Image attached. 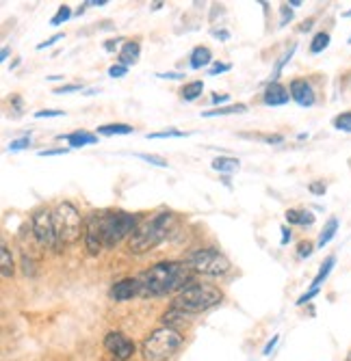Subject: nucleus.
<instances>
[{"mask_svg": "<svg viewBox=\"0 0 351 361\" xmlns=\"http://www.w3.org/2000/svg\"><path fill=\"white\" fill-rule=\"evenodd\" d=\"M139 297H165L191 286V269L186 262H158L139 277Z\"/></svg>", "mask_w": 351, "mask_h": 361, "instance_id": "1", "label": "nucleus"}, {"mask_svg": "<svg viewBox=\"0 0 351 361\" xmlns=\"http://www.w3.org/2000/svg\"><path fill=\"white\" fill-rule=\"evenodd\" d=\"M174 223L176 219L172 212H156L152 219L143 221L133 232V236L129 238V251L135 255H143L152 251L169 236Z\"/></svg>", "mask_w": 351, "mask_h": 361, "instance_id": "2", "label": "nucleus"}, {"mask_svg": "<svg viewBox=\"0 0 351 361\" xmlns=\"http://www.w3.org/2000/svg\"><path fill=\"white\" fill-rule=\"evenodd\" d=\"M221 299H223V292L217 286L191 283L176 294V299L172 301V307L186 316H196V314L213 310L215 305L221 303Z\"/></svg>", "mask_w": 351, "mask_h": 361, "instance_id": "3", "label": "nucleus"}, {"mask_svg": "<svg viewBox=\"0 0 351 361\" xmlns=\"http://www.w3.org/2000/svg\"><path fill=\"white\" fill-rule=\"evenodd\" d=\"M184 338L178 329H174V326H158L143 340L141 353L145 361H167L180 350Z\"/></svg>", "mask_w": 351, "mask_h": 361, "instance_id": "4", "label": "nucleus"}, {"mask_svg": "<svg viewBox=\"0 0 351 361\" xmlns=\"http://www.w3.org/2000/svg\"><path fill=\"white\" fill-rule=\"evenodd\" d=\"M52 221H54V232H56L61 249L78 243L81 232H83V216H81V212L76 210L74 204L61 202L52 210Z\"/></svg>", "mask_w": 351, "mask_h": 361, "instance_id": "5", "label": "nucleus"}, {"mask_svg": "<svg viewBox=\"0 0 351 361\" xmlns=\"http://www.w3.org/2000/svg\"><path fill=\"white\" fill-rule=\"evenodd\" d=\"M139 216L115 210V212H102V243L105 249L117 247L126 236H133V232L139 227Z\"/></svg>", "mask_w": 351, "mask_h": 361, "instance_id": "6", "label": "nucleus"}, {"mask_svg": "<svg viewBox=\"0 0 351 361\" xmlns=\"http://www.w3.org/2000/svg\"><path fill=\"white\" fill-rule=\"evenodd\" d=\"M186 267L194 273L208 275V277H221V275H226L232 269L230 259L223 255L219 249H213V247L198 249L194 253H189L186 255Z\"/></svg>", "mask_w": 351, "mask_h": 361, "instance_id": "7", "label": "nucleus"}, {"mask_svg": "<svg viewBox=\"0 0 351 361\" xmlns=\"http://www.w3.org/2000/svg\"><path fill=\"white\" fill-rule=\"evenodd\" d=\"M30 232H33L37 245L42 249H50V251H61L56 232H54V221H52V212L42 208L33 214L30 219Z\"/></svg>", "mask_w": 351, "mask_h": 361, "instance_id": "8", "label": "nucleus"}, {"mask_svg": "<svg viewBox=\"0 0 351 361\" xmlns=\"http://www.w3.org/2000/svg\"><path fill=\"white\" fill-rule=\"evenodd\" d=\"M85 245L91 255H98L105 249L102 243V212H91L85 223Z\"/></svg>", "mask_w": 351, "mask_h": 361, "instance_id": "9", "label": "nucleus"}, {"mask_svg": "<svg viewBox=\"0 0 351 361\" xmlns=\"http://www.w3.org/2000/svg\"><path fill=\"white\" fill-rule=\"evenodd\" d=\"M105 348L117 359V361H129L135 355V342L126 338L121 331H111L105 338Z\"/></svg>", "mask_w": 351, "mask_h": 361, "instance_id": "10", "label": "nucleus"}, {"mask_svg": "<svg viewBox=\"0 0 351 361\" xmlns=\"http://www.w3.org/2000/svg\"><path fill=\"white\" fill-rule=\"evenodd\" d=\"M289 93H291V100H295V102H297L299 106H304V109H310V106L316 102L314 89H312V85H310L306 78H295V80H291Z\"/></svg>", "mask_w": 351, "mask_h": 361, "instance_id": "11", "label": "nucleus"}, {"mask_svg": "<svg viewBox=\"0 0 351 361\" xmlns=\"http://www.w3.org/2000/svg\"><path fill=\"white\" fill-rule=\"evenodd\" d=\"M109 294H111L113 301H119V303L131 301L133 297H137V294H139V281H137V277H126V279L115 281Z\"/></svg>", "mask_w": 351, "mask_h": 361, "instance_id": "12", "label": "nucleus"}, {"mask_svg": "<svg viewBox=\"0 0 351 361\" xmlns=\"http://www.w3.org/2000/svg\"><path fill=\"white\" fill-rule=\"evenodd\" d=\"M289 100H291L289 89H286L284 85H280V82H269L265 93H263L265 106H284V104H289Z\"/></svg>", "mask_w": 351, "mask_h": 361, "instance_id": "13", "label": "nucleus"}, {"mask_svg": "<svg viewBox=\"0 0 351 361\" xmlns=\"http://www.w3.org/2000/svg\"><path fill=\"white\" fill-rule=\"evenodd\" d=\"M141 56V46L139 42H126L121 46V50L117 52V63L124 65V68H131V65H137Z\"/></svg>", "mask_w": 351, "mask_h": 361, "instance_id": "14", "label": "nucleus"}, {"mask_svg": "<svg viewBox=\"0 0 351 361\" xmlns=\"http://www.w3.org/2000/svg\"><path fill=\"white\" fill-rule=\"evenodd\" d=\"M61 141H68V145L72 149H81L85 145H93V143H98V135H91L87 133V130H76V133H70L66 137H59Z\"/></svg>", "mask_w": 351, "mask_h": 361, "instance_id": "15", "label": "nucleus"}, {"mask_svg": "<svg viewBox=\"0 0 351 361\" xmlns=\"http://www.w3.org/2000/svg\"><path fill=\"white\" fill-rule=\"evenodd\" d=\"M213 63V52L208 46H198L194 48V52H191L189 56V65L191 70H202V68H208V65Z\"/></svg>", "mask_w": 351, "mask_h": 361, "instance_id": "16", "label": "nucleus"}, {"mask_svg": "<svg viewBox=\"0 0 351 361\" xmlns=\"http://www.w3.org/2000/svg\"><path fill=\"white\" fill-rule=\"evenodd\" d=\"M210 167L219 173H234L241 169V160L239 158H232V156H217L213 162H210Z\"/></svg>", "mask_w": 351, "mask_h": 361, "instance_id": "17", "label": "nucleus"}, {"mask_svg": "<svg viewBox=\"0 0 351 361\" xmlns=\"http://www.w3.org/2000/svg\"><path fill=\"white\" fill-rule=\"evenodd\" d=\"M0 273H3L5 279H11L16 275V262H13L11 249L5 243L0 245Z\"/></svg>", "mask_w": 351, "mask_h": 361, "instance_id": "18", "label": "nucleus"}, {"mask_svg": "<svg viewBox=\"0 0 351 361\" xmlns=\"http://www.w3.org/2000/svg\"><path fill=\"white\" fill-rule=\"evenodd\" d=\"M133 133H135V128L129 123H105L98 128V135H102V137H117V135L126 137V135H133Z\"/></svg>", "mask_w": 351, "mask_h": 361, "instance_id": "19", "label": "nucleus"}, {"mask_svg": "<svg viewBox=\"0 0 351 361\" xmlns=\"http://www.w3.org/2000/svg\"><path fill=\"white\" fill-rule=\"evenodd\" d=\"M204 93V82L202 80H191V82H186L184 87H182V91H180V95H182V100L184 102H194V100H198V97Z\"/></svg>", "mask_w": 351, "mask_h": 361, "instance_id": "20", "label": "nucleus"}, {"mask_svg": "<svg viewBox=\"0 0 351 361\" xmlns=\"http://www.w3.org/2000/svg\"><path fill=\"white\" fill-rule=\"evenodd\" d=\"M334 264H336V257H334V255H330V257L323 262V264H321V269H319L316 277L312 279V288H310V290H319V288H321V283L330 277V273H332Z\"/></svg>", "mask_w": 351, "mask_h": 361, "instance_id": "21", "label": "nucleus"}, {"mask_svg": "<svg viewBox=\"0 0 351 361\" xmlns=\"http://www.w3.org/2000/svg\"><path fill=\"white\" fill-rule=\"evenodd\" d=\"M336 232H338V219L336 216H332V219H328V223H326V227H323V232H321V236H319V247H326L334 236H336Z\"/></svg>", "mask_w": 351, "mask_h": 361, "instance_id": "22", "label": "nucleus"}, {"mask_svg": "<svg viewBox=\"0 0 351 361\" xmlns=\"http://www.w3.org/2000/svg\"><path fill=\"white\" fill-rule=\"evenodd\" d=\"M247 106L245 104H232V106H221V109H215V111H204L202 117H223V115H239V113H245Z\"/></svg>", "mask_w": 351, "mask_h": 361, "instance_id": "23", "label": "nucleus"}, {"mask_svg": "<svg viewBox=\"0 0 351 361\" xmlns=\"http://www.w3.org/2000/svg\"><path fill=\"white\" fill-rule=\"evenodd\" d=\"M328 46H330V35H328V32H316V35L312 37V42H310V52L312 54H321Z\"/></svg>", "mask_w": 351, "mask_h": 361, "instance_id": "24", "label": "nucleus"}, {"mask_svg": "<svg viewBox=\"0 0 351 361\" xmlns=\"http://www.w3.org/2000/svg\"><path fill=\"white\" fill-rule=\"evenodd\" d=\"M70 18H72V9L68 5H61L59 11L50 18V26H61V24H66Z\"/></svg>", "mask_w": 351, "mask_h": 361, "instance_id": "25", "label": "nucleus"}, {"mask_svg": "<svg viewBox=\"0 0 351 361\" xmlns=\"http://www.w3.org/2000/svg\"><path fill=\"white\" fill-rule=\"evenodd\" d=\"M332 123H334L336 130H340V133H351V111L336 115Z\"/></svg>", "mask_w": 351, "mask_h": 361, "instance_id": "26", "label": "nucleus"}, {"mask_svg": "<svg viewBox=\"0 0 351 361\" xmlns=\"http://www.w3.org/2000/svg\"><path fill=\"white\" fill-rule=\"evenodd\" d=\"M295 50H297V46H291V50H289V52H286V54H282V59L278 61V65H275V70H273V74H271L273 82H278V78H280V72H282V68H284V65H286V63H289V61L293 59Z\"/></svg>", "mask_w": 351, "mask_h": 361, "instance_id": "27", "label": "nucleus"}, {"mask_svg": "<svg viewBox=\"0 0 351 361\" xmlns=\"http://www.w3.org/2000/svg\"><path fill=\"white\" fill-rule=\"evenodd\" d=\"M137 158L150 162V165H154V167H163V169L169 167V162L165 158H161V156H156V154H137Z\"/></svg>", "mask_w": 351, "mask_h": 361, "instance_id": "28", "label": "nucleus"}, {"mask_svg": "<svg viewBox=\"0 0 351 361\" xmlns=\"http://www.w3.org/2000/svg\"><path fill=\"white\" fill-rule=\"evenodd\" d=\"M186 137V133H180V130H163V133H150L148 139H182Z\"/></svg>", "mask_w": 351, "mask_h": 361, "instance_id": "29", "label": "nucleus"}, {"mask_svg": "<svg viewBox=\"0 0 351 361\" xmlns=\"http://www.w3.org/2000/svg\"><path fill=\"white\" fill-rule=\"evenodd\" d=\"M230 70H232L230 63H213L210 70H208V76H219V74H226Z\"/></svg>", "mask_w": 351, "mask_h": 361, "instance_id": "30", "label": "nucleus"}, {"mask_svg": "<svg viewBox=\"0 0 351 361\" xmlns=\"http://www.w3.org/2000/svg\"><path fill=\"white\" fill-rule=\"evenodd\" d=\"M28 145H30V135H26V137H20V139L11 141V143H9V152H22V149H26Z\"/></svg>", "mask_w": 351, "mask_h": 361, "instance_id": "31", "label": "nucleus"}, {"mask_svg": "<svg viewBox=\"0 0 351 361\" xmlns=\"http://www.w3.org/2000/svg\"><path fill=\"white\" fill-rule=\"evenodd\" d=\"M22 269H24V273L30 275V277L35 275V262H33V257H28L26 253L22 255Z\"/></svg>", "mask_w": 351, "mask_h": 361, "instance_id": "32", "label": "nucleus"}, {"mask_svg": "<svg viewBox=\"0 0 351 361\" xmlns=\"http://www.w3.org/2000/svg\"><path fill=\"white\" fill-rule=\"evenodd\" d=\"M126 74H129V68H124V65H119V63H115V65H111V68H109V76L111 78H121Z\"/></svg>", "mask_w": 351, "mask_h": 361, "instance_id": "33", "label": "nucleus"}, {"mask_svg": "<svg viewBox=\"0 0 351 361\" xmlns=\"http://www.w3.org/2000/svg\"><path fill=\"white\" fill-rule=\"evenodd\" d=\"M312 251H314V245L308 243V240H304V243L297 245V255H299V257H310Z\"/></svg>", "mask_w": 351, "mask_h": 361, "instance_id": "34", "label": "nucleus"}, {"mask_svg": "<svg viewBox=\"0 0 351 361\" xmlns=\"http://www.w3.org/2000/svg\"><path fill=\"white\" fill-rule=\"evenodd\" d=\"M312 223H314V214L310 210H299V225L302 227H308Z\"/></svg>", "mask_w": 351, "mask_h": 361, "instance_id": "35", "label": "nucleus"}, {"mask_svg": "<svg viewBox=\"0 0 351 361\" xmlns=\"http://www.w3.org/2000/svg\"><path fill=\"white\" fill-rule=\"evenodd\" d=\"M63 37H66V35H63V32H56V35H52V37H48L46 42H42V44L37 46V50H44V48H50V46H54L56 42H61Z\"/></svg>", "mask_w": 351, "mask_h": 361, "instance_id": "36", "label": "nucleus"}, {"mask_svg": "<svg viewBox=\"0 0 351 361\" xmlns=\"http://www.w3.org/2000/svg\"><path fill=\"white\" fill-rule=\"evenodd\" d=\"M46 117H66V111H37L35 119H46Z\"/></svg>", "mask_w": 351, "mask_h": 361, "instance_id": "37", "label": "nucleus"}, {"mask_svg": "<svg viewBox=\"0 0 351 361\" xmlns=\"http://www.w3.org/2000/svg\"><path fill=\"white\" fill-rule=\"evenodd\" d=\"M68 154V147H56V149H42L40 156L46 158V156H66Z\"/></svg>", "mask_w": 351, "mask_h": 361, "instance_id": "38", "label": "nucleus"}, {"mask_svg": "<svg viewBox=\"0 0 351 361\" xmlns=\"http://www.w3.org/2000/svg\"><path fill=\"white\" fill-rule=\"evenodd\" d=\"M72 91H81V85L72 82V85H63V87L54 89V93H59V95H63V93H72Z\"/></svg>", "mask_w": 351, "mask_h": 361, "instance_id": "39", "label": "nucleus"}, {"mask_svg": "<svg viewBox=\"0 0 351 361\" xmlns=\"http://www.w3.org/2000/svg\"><path fill=\"white\" fill-rule=\"evenodd\" d=\"M280 11H282V26H284L286 22H291V20H293V11L289 9V5H282Z\"/></svg>", "mask_w": 351, "mask_h": 361, "instance_id": "40", "label": "nucleus"}, {"mask_svg": "<svg viewBox=\"0 0 351 361\" xmlns=\"http://www.w3.org/2000/svg\"><path fill=\"white\" fill-rule=\"evenodd\" d=\"M11 102H13V117H20L22 115V97L20 95H13Z\"/></svg>", "mask_w": 351, "mask_h": 361, "instance_id": "41", "label": "nucleus"}, {"mask_svg": "<svg viewBox=\"0 0 351 361\" xmlns=\"http://www.w3.org/2000/svg\"><path fill=\"white\" fill-rule=\"evenodd\" d=\"M286 221L291 225H299V210H286Z\"/></svg>", "mask_w": 351, "mask_h": 361, "instance_id": "42", "label": "nucleus"}, {"mask_svg": "<svg viewBox=\"0 0 351 361\" xmlns=\"http://www.w3.org/2000/svg\"><path fill=\"white\" fill-rule=\"evenodd\" d=\"M213 37H217V39H221V42H228V39H230V32H228V30H223V28H215V30H213Z\"/></svg>", "mask_w": 351, "mask_h": 361, "instance_id": "43", "label": "nucleus"}, {"mask_svg": "<svg viewBox=\"0 0 351 361\" xmlns=\"http://www.w3.org/2000/svg\"><path fill=\"white\" fill-rule=\"evenodd\" d=\"M308 188H310V192H314V195H323V192H326V184H323V182H312Z\"/></svg>", "mask_w": 351, "mask_h": 361, "instance_id": "44", "label": "nucleus"}, {"mask_svg": "<svg viewBox=\"0 0 351 361\" xmlns=\"http://www.w3.org/2000/svg\"><path fill=\"white\" fill-rule=\"evenodd\" d=\"M158 78H165V80H182L184 74H178V72H165V74H156Z\"/></svg>", "mask_w": 351, "mask_h": 361, "instance_id": "45", "label": "nucleus"}, {"mask_svg": "<svg viewBox=\"0 0 351 361\" xmlns=\"http://www.w3.org/2000/svg\"><path fill=\"white\" fill-rule=\"evenodd\" d=\"M280 232H282V240H280V243H282V245H289V243H291V236H293V234H291V229L284 225V227L280 229Z\"/></svg>", "mask_w": 351, "mask_h": 361, "instance_id": "46", "label": "nucleus"}, {"mask_svg": "<svg viewBox=\"0 0 351 361\" xmlns=\"http://www.w3.org/2000/svg\"><path fill=\"white\" fill-rule=\"evenodd\" d=\"M119 42H124V39H119V37H117V39H109V42L105 44V50H107V52H115L117 46H119Z\"/></svg>", "mask_w": 351, "mask_h": 361, "instance_id": "47", "label": "nucleus"}, {"mask_svg": "<svg viewBox=\"0 0 351 361\" xmlns=\"http://www.w3.org/2000/svg\"><path fill=\"white\" fill-rule=\"evenodd\" d=\"M278 342H280V336H273V340L265 346V350H263V353H265V355H271V350L275 348V344H278Z\"/></svg>", "mask_w": 351, "mask_h": 361, "instance_id": "48", "label": "nucleus"}, {"mask_svg": "<svg viewBox=\"0 0 351 361\" xmlns=\"http://www.w3.org/2000/svg\"><path fill=\"white\" fill-rule=\"evenodd\" d=\"M213 104H221V102H228V93H221V95H213L210 97Z\"/></svg>", "mask_w": 351, "mask_h": 361, "instance_id": "49", "label": "nucleus"}, {"mask_svg": "<svg viewBox=\"0 0 351 361\" xmlns=\"http://www.w3.org/2000/svg\"><path fill=\"white\" fill-rule=\"evenodd\" d=\"M265 141H267V143H282L284 137H282V135H271V137H265Z\"/></svg>", "mask_w": 351, "mask_h": 361, "instance_id": "50", "label": "nucleus"}, {"mask_svg": "<svg viewBox=\"0 0 351 361\" xmlns=\"http://www.w3.org/2000/svg\"><path fill=\"white\" fill-rule=\"evenodd\" d=\"M9 56V48H3V52H0V61H7Z\"/></svg>", "mask_w": 351, "mask_h": 361, "instance_id": "51", "label": "nucleus"}, {"mask_svg": "<svg viewBox=\"0 0 351 361\" xmlns=\"http://www.w3.org/2000/svg\"><path fill=\"white\" fill-rule=\"evenodd\" d=\"M289 7H302V0H291Z\"/></svg>", "mask_w": 351, "mask_h": 361, "instance_id": "52", "label": "nucleus"}, {"mask_svg": "<svg viewBox=\"0 0 351 361\" xmlns=\"http://www.w3.org/2000/svg\"><path fill=\"white\" fill-rule=\"evenodd\" d=\"M312 26V20H308V22H304V26H302V30H308Z\"/></svg>", "mask_w": 351, "mask_h": 361, "instance_id": "53", "label": "nucleus"}, {"mask_svg": "<svg viewBox=\"0 0 351 361\" xmlns=\"http://www.w3.org/2000/svg\"><path fill=\"white\" fill-rule=\"evenodd\" d=\"M347 361H351V355H349V357H347Z\"/></svg>", "mask_w": 351, "mask_h": 361, "instance_id": "54", "label": "nucleus"}, {"mask_svg": "<svg viewBox=\"0 0 351 361\" xmlns=\"http://www.w3.org/2000/svg\"><path fill=\"white\" fill-rule=\"evenodd\" d=\"M349 44H351V37H349Z\"/></svg>", "mask_w": 351, "mask_h": 361, "instance_id": "55", "label": "nucleus"}]
</instances>
